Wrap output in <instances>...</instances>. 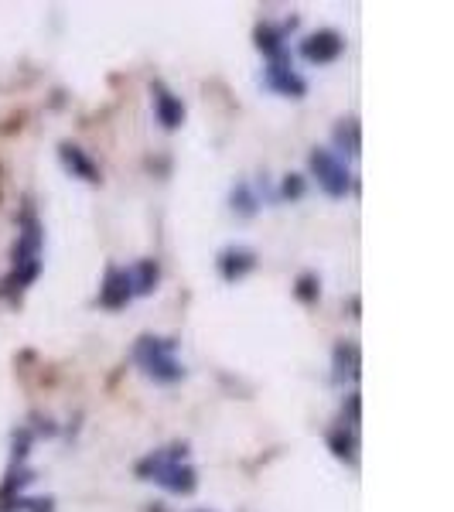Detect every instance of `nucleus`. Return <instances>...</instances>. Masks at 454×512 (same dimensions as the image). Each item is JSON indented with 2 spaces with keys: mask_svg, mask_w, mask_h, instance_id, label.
<instances>
[{
  "mask_svg": "<svg viewBox=\"0 0 454 512\" xmlns=\"http://www.w3.org/2000/svg\"><path fill=\"white\" fill-rule=\"evenodd\" d=\"M188 444H171V448L151 451L144 461L137 465L140 478H151L161 489L175 492V495H192L198 489V475L192 465H185Z\"/></svg>",
  "mask_w": 454,
  "mask_h": 512,
  "instance_id": "obj_1",
  "label": "nucleus"
},
{
  "mask_svg": "<svg viewBox=\"0 0 454 512\" xmlns=\"http://www.w3.org/2000/svg\"><path fill=\"white\" fill-rule=\"evenodd\" d=\"M175 338H158V335H140L134 345V362L144 369V376H151L154 383H178L185 379V366L175 355Z\"/></svg>",
  "mask_w": 454,
  "mask_h": 512,
  "instance_id": "obj_2",
  "label": "nucleus"
},
{
  "mask_svg": "<svg viewBox=\"0 0 454 512\" xmlns=\"http://www.w3.org/2000/svg\"><path fill=\"white\" fill-rule=\"evenodd\" d=\"M41 274V226L35 216H24L18 243H14V270L7 277V291H24Z\"/></svg>",
  "mask_w": 454,
  "mask_h": 512,
  "instance_id": "obj_3",
  "label": "nucleus"
},
{
  "mask_svg": "<svg viewBox=\"0 0 454 512\" xmlns=\"http://www.w3.org/2000/svg\"><path fill=\"white\" fill-rule=\"evenodd\" d=\"M308 168H311V175H315L318 188L328 198H345L352 192V171L345 168V161L338 158V154L325 151V147H315V151L308 154Z\"/></svg>",
  "mask_w": 454,
  "mask_h": 512,
  "instance_id": "obj_4",
  "label": "nucleus"
},
{
  "mask_svg": "<svg viewBox=\"0 0 454 512\" xmlns=\"http://www.w3.org/2000/svg\"><path fill=\"white\" fill-rule=\"evenodd\" d=\"M342 52H345V38L332 28L315 31V35L301 41V59L311 65H332Z\"/></svg>",
  "mask_w": 454,
  "mask_h": 512,
  "instance_id": "obj_5",
  "label": "nucleus"
},
{
  "mask_svg": "<svg viewBox=\"0 0 454 512\" xmlns=\"http://www.w3.org/2000/svg\"><path fill=\"white\" fill-rule=\"evenodd\" d=\"M263 86L291 99H301L308 93V82L291 69V62H270L267 69H263Z\"/></svg>",
  "mask_w": 454,
  "mask_h": 512,
  "instance_id": "obj_6",
  "label": "nucleus"
},
{
  "mask_svg": "<svg viewBox=\"0 0 454 512\" xmlns=\"http://www.w3.org/2000/svg\"><path fill=\"white\" fill-rule=\"evenodd\" d=\"M151 103H154V117H158L164 130H178L185 123V103L164 82H154L151 86Z\"/></svg>",
  "mask_w": 454,
  "mask_h": 512,
  "instance_id": "obj_7",
  "label": "nucleus"
},
{
  "mask_svg": "<svg viewBox=\"0 0 454 512\" xmlns=\"http://www.w3.org/2000/svg\"><path fill=\"white\" fill-rule=\"evenodd\" d=\"M130 297H134V287H130V274L120 267H110L103 277V287H99V304H103L106 311H120L130 304Z\"/></svg>",
  "mask_w": 454,
  "mask_h": 512,
  "instance_id": "obj_8",
  "label": "nucleus"
},
{
  "mask_svg": "<svg viewBox=\"0 0 454 512\" xmlns=\"http://www.w3.org/2000/svg\"><path fill=\"white\" fill-rule=\"evenodd\" d=\"M253 270H257V253H253L250 246H226V250L219 253V274L222 280H229V284L243 280L246 274H253Z\"/></svg>",
  "mask_w": 454,
  "mask_h": 512,
  "instance_id": "obj_9",
  "label": "nucleus"
},
{
  "mask_svg": "<svg viewBox=\"0 0 454 512\" xmlns=\"http://www.w3.org/2000/svg\"><path fill=\"white\" fill-rule=\"evenodd\" d=\"M332 369H335V379L338 383H356L362 376V352L356 342H349V338H342V342L335 345L332 352Z\"/></svg>",
  "mask_w": 454,
  "mask_h": 512,
  "instance_id": "obj_10",
  "label": "nucleus"
},
{
  "mask_svg": "<svg viewBox=\"0 0 454 512\" xmlns=\"http://www.w3.org/2000/svg\"><path fill=\"white\" fill-rule=\"evenodd\" d=\"M297 18H291V24H284V28H274V24H260L257 31H253V38H257V48L263 55H267L270 62H291L287 59V28H294Z\"/></svg>",
  "mask_w": 454,
  "mask_h": 512,
  "instance_id": "obj_11",
  "label": "nucleus"
},
{
  "mask_svg": "<svg viewBox=\"0 0 454 512\" xmlns=\"http://www.w3.org/2000/svg\"><path fill=\"white\" fill-rule=\"evenodd\" d=\"M59 158H62V164H65V168H69L76 178H82V181H99L96 161L89 158V154L82 151V147H76V144H59Z\"/></svg>",
  "mask_w": 454,
  "mask_h": 512,
  "instance_id": "obj_12",
  "label": "nucleus"
},
{
  "mask_svg": "<svg viewBox=\"0 0 454 512\" xmlns=\"http://www.w3.org/2000/svg\"><path fill=\"white\" fill-rule=\"evenodd\" d=\"M332 140L338 151H345L349 158H359L362 154V130H359V120L349 117V120H338L335 130H332Z\"/></svg>",
  "mask_w": 454,
  "mask_h": 512,
  "instance_id": "obj_13",
  "label": "nucleus"
},
{
  "mask_svg": "<svg viewBox=\"0 0 454 512\" xmlns=\"http://www.w3.org/2000/svg\"><path fill=\"white\" fill-rule=\"evenodd\" d=\"M161 280V270L154 260H140L134 270H130V287H134V294H151L154 287H158Z\"/></svg>",
  "mask_w": 454,
  "mask_h": 512,
  "instance_id": "obj_14",
  "label": "nucleus"
},
{
  "mask_svg": "<svg viewBox=\"0 0 454 512\" xmlns=\"http://www.w3.org/2000/svg\"><path fill=\"white\" fill-rule=\"evenodd\" d=\"M229 202H233V212L239 219H253V216H257V209H260V198H257V192H253L250 185H246V181H239V185L233 188Z\"/></svg>",
  "mask_w": 454,
  "mask_h": 512,
  "instance_id": "obj_15",
  "label": "nucleus"
},
{
  "mask_svg": "<svg viewBox=\"0 0 454 512\" xmlns=\"http://www.w3.org/2000/svg\"><path fill=\"white\" fill-rule=\"evenodd\" d=\"M328 448H332L335 458H342V461H356V431H349V427H335L332 434H328Z\"/></svg>",
  "mask_w": 454,
  "mask_h": 512,
  "instance_id": "obj_16",
  "label": "nucleus"
},
{
  "mask_svg": "<svg viewBox=\"0 0 454 512\" xmlns=\"http://www.w3.org/2000/svg\"><path fill=\"white\" fill-rule=\"evenodd\" d=\"M294 294H297V301H301V304H315V301H318V294H321V280H318V274H301V277H297Z\"/></svg>",
  "mask_w": 454,
  "mask_h": 512,
  "instance_id": "obj_17",
  "label": "nucleus"
},
{
  "mask_svg": "<svg viewBox=\"0 0 454 512\" xmlns=\"http://www.w3.org/2000/svg\"><path fill=\"white\" fill-rule=\"evenodd\" d=\"M345 424H349V431L359 427V393H349V400H345Z\"/></svg>",
  "mask_w": 454,
  "mask_h": 512,
  "instance_id": "obj_18",
  "label": "nucleus"
},
{
  "mask_svg": "<svg viewBox=\"0 0 454 512\" xmlns=\"http://www.w3.org/2000/svg\"><path fill=\"white\" fill-rule=\"evenodd\" d=\"M304 195V178L301 175H287L284 178V198H301Z\"/></svg>",
  "mask_w": 454,
  "mask_h": 512,
  "instance_id": "obj_19",
  "label": "nucleus"
},
{
  "mask_svg": "<svg viewBox=\"0 0 454 512\" xmlns=\"http://www.w3.org/2000/svg\"><path fill=\"white\" fill-rule=\"evenodd\" d=\"M202 512H205V509H202Z\"/></svg>",
  "mask_w": 454,
  "mask_h": 512,
  "instance_id": "obj_20",
  "label": "nucleus"
}]
</instances>
